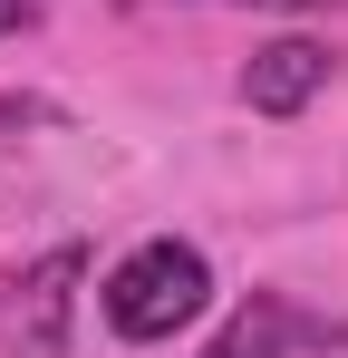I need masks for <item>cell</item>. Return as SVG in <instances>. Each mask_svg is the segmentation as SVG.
Returning a JSON list of instances; mask_svg holds the SVG:
<instances>
[{"label":"cell","instance_id":"obj_1","mask_svg":"<svg viewBox=\"0 0 348 358\" xmlns=\"http://www.w3.org/2000/svg\"><path fill=\"white\" fill-rule=\"evenodd\" d=\"M97 300H107V329H116V339H174V329L213 300V262H203L194 242L165 233V242H145V252H126Z\"/></svg>","mask_w":348,"mask_h":358},{"label":"cell","instance_id":"obj_2","mask_svg":"<svg viewBox=\"0 0 348 358\" xmlns=\"http://www.w3.org/2000/svg\"><path fill=\"white\" fill-rule=\"evenodd\" d=\"M78 281H87V252L58 242L39 262H20L0 281V358H68V310H78Z\"/></svg>","mask_w":348,"mask_h":358},{"label":"cell","instance_id":"obj_3","mask_svg":"<svg viewBox=\"0 0 348 358\" xmlns=\"http://www.w3.org/2000/svg\"><path fill=\"white\" fill-rule=\"evenodd\" d=\"M339 339H348L339 320H319V310H300V300H281V291H252L223 329H213L203 358H290V349H339Z\"/></svg>","mask_w":348,"mask_h":358},{"label":"cell","instance_id":"obj_4","mask_svg":"<svg viewBox=\"0 0 348 358\" xmlns=\"http://www.w3.org/2000/svg\"><path fill=\"white\" fill-rule=\"evenodd\" d=\"M319 87H329V49L319 39H271V49H252V68H242L252 117H300Z\"/></svg>","mask_w":348,"mask_h":358},{"label":"cell","instance_id":"obj_5","mask_svg":"<svg viewBox=\"0 0 348 358\" xmlns=\"http://www.w3.org/2000/svg\"><path fill=\"white\" fill-rule=\"evenodd\" d=\"M29 20H39V0H0V39H20Z\"/></svg>","mask_w":348,"mask_h":358},{"label":"cell","instance_id":"obj_6","mask_svg":"<svg viewBox=\"0 0 348 358\" xmlns=\"http://www.w3.org/2000/svg\"><path fill=\"white\" fill-rule=\"evenodd\" d=\"M39 117V107H29V97H10V107H0V136H10V126H29Z\"/></svg>","mask_w":348,"mask_h":358},{"label":"cell","instance_id":"obj_7","mask_svg":"<svg viewBox=\"0 0 348 358\" xmlns=\"http://www.w3.org/2000/svg\"><path fill=\"white\" fill-rule=\"evenodd\" d=\"M242 10H329V0H242Z\"/></svg>","mask_w":348,"mask_h":358}]
</instances>
